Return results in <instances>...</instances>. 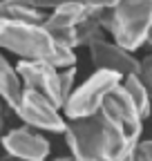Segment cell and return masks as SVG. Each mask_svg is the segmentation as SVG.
I'll return each instance as SVG.
<instances>
[{
	"instance_id": "6da1fadb",
	"label": "cell",
	"mask_w": 152,
	"mask_h": 161,
	"mask_svg": "<svg viewBox=\"0 0 152 161\" xmlns=\"http://www.w3.org/2000/svg\"><path fill=\"white\" fill-rule=\"evenodd\" d=\"M141 132L143 116L121 83L96 112L67 119L65 139L76 161H132Z\"/></svg>"
},
{
	"instance_id": "5b68a950",
	"label": "cell",
	"mask_w": 152,
	"mask_h": 161,
	"mask_svg": "<svg viewBox=\"0 0 152 161\" xmlns=\"http://www.w3.org/2000/svg\"><path fill=\"white\" fill-rule=\"evenodd\" d=\"M61 108L54 103L52 98L41 94L38 90L25 87L23 98L18 108L14 110L18 116L25 121V125L36 128V130H45V132H56V134H65L67 130V121L58 112Z\"/></svg>"
},
{
	"instance_id": "7c38bea8",
	"label": "cell",
	"mask_w": 152,
	"mask_h": 161,
	"mask_svg": "<svg viewBox=\"0 0 152 161\" xmlns=\"http://www.w3.org/2000/svg\"><path fill=\"white\" fill-rule=\"evenodd\" d=\"M123 87L130 94V98L134 101V105L141 112V116L145 119L150 114V110H152V98H150V92H148V87L143 83V78L139 76V72L137 74H128L123 78Z\"/></svg>"
},
{
	"instance_id": "e0dca14e",
	"label": "cell",
	"mask_w": 152,
	"mask_h": 161,
	"mask_svg": "<svg viewBox=\"0 0 152 161\" xmlns=\"http://www.w3.org/2000/svg\"><path fill=\"white\" fill-rule=\"evenodd\" d=\"M3 101V98H0ZM3 125H5V116H3V103H0V136H3Z\"/></svg>"
},
{
	"instance_id": "4fadbf2b",
	"label": "cell",
	"mask_w": 152,
	"mask_h": 161,
	"mask_svg": "<svg viewBox=\"0 0 152 161\" xmlns=\"http://www.w3.org/2000/svg\"><path fill=\"white\" fill-rule=\"evenodd\" d=\"M61 3H81L87 7H99V9H110L112 5H117V0H34V5H38L41 9H54Z\"/></svg>"
},
{
	"instance_id": "9c48e42d",
	"label": "cell",
	"mask_w": 152,
	"mask_h": 161,
	"mask_svg": "<svg viewBox=\"0 0 152 161\" xmlns=\"http://www.w3.org/2000/svg\"><path fill=\"white\" fill-rule=\"evenodd\" d=\"M92 9L94 7H87V5H81V3H61V5H56L52 9V14L47 16V20L43 25L52 34H61V31L79 27L83 20L90 16Z\"/></svg>"
},
{
	"instance_id": "2e32d148",
	"label": "cell",
	"mask_w": 152,
	"mask_h": 161,
	"mask_svg": "<svg viewBox=\"0 0 152 161\" xmlns=\"http://www.w3.org/2000/svg\"><path fill=\"white\" fill-rule=\"evenodd\" d=\"M132 161H152V139L141 141L137 146V152H134V159Z\"/></svg>"
},
{
	"instance_id": "ac0fdd59",
	"label": "cell",
	"mask_w": 152,
	"mask_h": 161,
	"mask_svg": "<svg viewBox=\"0 0 152 161\" xmlns=\"http://www.w3.org/2000/svg\"><path fill=\"white\" fill-rule=\"evenodd\" d=\"M52 161H76V159L69 154V157H56V159H52Z\"/></svg>"
},
{
	"instance_id": "9a60e30c",
	"label": "cell",
	"mask_w": 152,
	"mask_h": 161,
	"mask_svg": "<svg viewBox=\"0 0 152 161\" xmlns=\"http://www.w3.org/2000/svg\"><path fill=\"white\" fill-rule=\"evenodd\" d=\"M139 76L143 78V83H145V87H148V92H150V98H152V54L141 60Z\"/></svg>"
},
{
	"instance_id": "8fae6325",
	"label": "cell",
	"mask_w": 152,
	"mask_h": 161,
	"mask_svg": "<svg viewBox=\"0 0 152 161\" xmlns=\"http://www.w3.org/2000/svg\"><path fill=\"white\" fill-rule=\"evenodd\" d=\"M23 92H25V85H23L20 76H18L16 67L0 54V98L11 110H16L20 98H23Z\"/></svg>"
},
{
	"instance_id": "5bb4252c",
	"label": "cell",
	"mask_w": 152,
	"mask_h": 161,
	"mask_svg": "<svg viewBox=\"0 0 152 161\" xmlns=\"http://www.w3.org/2000/svg\"><path fill=\"white\" fill-rule=\"evenodd\" d=\"M74 78H76V65L63 67V69H61V87H63V98H65V103H67L69 94L74 92Z\"/></svg>"
},
{
	"instance_id": "30bf717a",
	"label": "cell",
	"mask_w": 152,
	"mask_h": 161,
	"mask_svg": "<svg viewBox=\"0 0 152 161\" xmlns=\"http://www.w3.org/2000/svg\"><path fill=\"white\" fill-rule=\"evenodd\" d=\"M47 11L34 5V0H0V18L5 20H23V23H38L47 20Z\"/></svg>"
},
{
	"instance_id": "8992f818",
	"label": "cell",
	"mask_w": 152,
	"mask_h": 161,
	"mask_svg": "<svg viewBox=\"0 0 152 161\" xmlns=\"http://www.w3.org/2000/svg\"><path fill=\"white\" fill-rule=\"evenodd\" d=\"M16 72L25 87L38 90L63 110L65 98H63V87H61V69L56 65L47 63V60H18Z\"/></svg>"
},
{
	"instance_id": "52a82bcc",
	"label": "cell",
	"mask_w": 152,
	"mask_h": 161,
	"mask_svg": "<svg viewBox=\"0 0 152 161\" xmlns=\"http://www.w3.org/2000/svg\"><path fill=\"white\" fill-rule=\"evenodd\" d=\"M92 63L96 69H107V72H117L119 76H128V74H137L141 69V60L137 56H132V52H128L125 47H121L119 43H112L105 36L94 38L87 45Z\"/></svg>"
},
{
	"instance_id": "ba28073f",
	"label": "cell",
	"mask_w": 152,
	"mask_h": 161,
	"mask_svg": "<svg viewBox=\"0 0 152 161\" xmlns=\"http://www.w3.org/2000/svg\"><path fill=\"white\" fill-rule=\"evenodd\" d=\"M3 148L7 154L20 159V161H45L49 157V143L38 132L27 128L9 130L3 136Z\"/></svg>"
},
{
	"instance_id": "3957f363",
	"label": "cell",
	"mask_w": 152,
	"mask_h": 161,
	"mask_svg": "<svg viewBox=\"0 0 152 161\" xmlns=\"http://www.w3.org/2000/svg\"><path fill=\"white\" fill-rule=\"evenodd\" d=\"M105 29L128 52L139 49L152 29V0H117L105 11Z\"/></svg>"
},
{
	"instance_id": "277c9868",
	"label": "cell",
	"mask_w": 152,
	"mask_h": 161,
	"mask_svg": "<svg viewBox=\"0 0 152 161\" xmlns=\"http://www.w3.org/2000/svg\"><path fill=\"white\" fill-rule=\"evenodd\" d=\"M123 83V76L117 72L107 69H96L83 85H79L67 98V103L63 105V112L67 119H83L92 112H96L99 105Z\"/></svg>"
},
{
	"instance_id": "7a4b0ae2",
	"label": "cell",
	"mask_w": 152,
	"mask_h": 161,
	"mask_svg": "<svg viewBox=\"0 0 152 161\" xmlns=\"http://www.w3.org/2000/svg\"><path fill=\"white\" fill-rule=\"evenodd\" d=\"M0 49L20 56V60H47L58 69L76 65L74 49L38 23L0 18Z\"/></svg>"
},
{
	"instance_id": "d6986e66",
	"label": "cell",
	"mask_w": 152,
	"mask_h": 161,
	"mask_svg": "<svg viewBox=\"0 0 152 161\" xmlns=\"http://www.w3.org/2000/svg\"><path fill=\"white\" fill-rule=\"evenodd\" d=\"M145 45H148V47L152 49V29L148 31V38H145Z\"/></svg>"
}]
</instances>
